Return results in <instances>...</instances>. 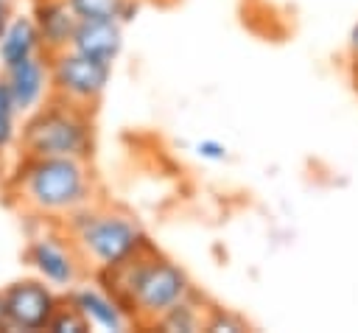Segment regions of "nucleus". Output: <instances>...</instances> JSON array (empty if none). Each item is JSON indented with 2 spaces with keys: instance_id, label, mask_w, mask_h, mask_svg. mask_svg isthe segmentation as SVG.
Listing matches in <instances>:
<instances>
[{
  "instance_id": "nucleus-1",
  "label": "nucleus",
  "mask_w": 358,
  "mask_h": 333,
  "mask_svg": "<svg viewBox=\"0 0 358 333\" xmlns=\"http://www.w3.org/2000/svg\"><path fill=\"white\" fill-rule=\"evenodd\" d=\"M17 193L31 210L62 215L87 204L90 176L76 157H25L17 176Z\"/></svg>"
},
{
  "instance_id": "nucleus-2",
  "label": "nucleus",
  "mask_w": 358,
  "mask_h": 333,
  "mask_svg": "<svg viewBox=\"0 0 358 333\" xmlns=\"http://www.w3.org/2000/svg\"><path fill=\"white\" fill-rule=\"evenodd\" d=\"M67 232L84 260H92L95 269L112 266L134 255L148 238L140 224L117 210H90L87 204L67 213Z\"/></svg>"
},
{
  "instance_id": "nucleus-3",
  "label": "nucleus",
  "mask_w": 358,
  "mask_h": 333,
  "mask_svg": "<svg viewBox=\"0 0 358 333\" xmlns=\"http://www.w3.org/2000/svg\"><path fill=\"white\" fill-rule=\"evenodd\" d=\"M92 146L90 120L84 106L56 101L42 106L22 126V151L25 157H76L84 160Z\"/></svg>"
},
{
  "instance_id": "nucleus-4",
  "label": "nucleus",
  "mask_w": 358,
  "mask_h": 333,
  "mask_svg": "<svg viewBox=\"0 0 358 333\" xmlns=\"http://www.w3.org/2000/svg\"><path fill=\"white\" fill-rule=\"evenodd\" d=\"M48 67H50V87L56 98L76 106L92 104L106 90L112 76V64L90 59L73 48L48 53Z\"/></svg>"
},
{
  "instance_id": "nucleus-5",
  "label": "nucleus",
  "mask_w": 358,
  "mask_h": 333,
  "mask_svg": "<svg viewBox=\"0 0 358 333\" xmlns=\"http://www.w3.org/2000/svg\"><path fill=\"white\" fill-rule=\"evenodd\" d=\"M8 330H45L59 299L45 280H17L3 291Z\"/></svg>"
},
{
  "instance_id": "nucleus-6",
  "label": "nucleus",
  "mask_w": 358,
  "mask_h": 333,
  "mask_svg": "<svg viewBox=\"0 0 358 333\" xmlns=\"http://www.w3.org/2000/svg\"><path fill=\"white\" fill-rule=\"evenodd\" d=\"M81 255L70 238L59 235H39L28 246V263L36 269V274L53 285L70 291L81 274Z\"/></svg>"
},
{
  "instance_id": "nucleus-7",
  "label": "nucleus",
  "mask_w": 358,
  "mask_h": 333,
  "mask_svg": "<svg viewBox=\"0 0 358 333\" xmlns=\"http://www.w3.org/2000/svg\"><path fill=\"white\" fill-rule=\"evenodd\" d=\"M70 48L90 59L112 64L123 48V22L120 20H78Z\"/></svg>"
},
{
  "instance_id": "nucleus-8",
  "label": "nucleus",
  "mask_w": 358,
  "mask_h": 333,
  "mask_svg": "<svg viewBox=\"0 0 358 333\" xmlns=\"http://www.w3.org/2000/svg\"><path fill=\"white\" fill-rule=\"evenodd\" d=\"M6 78L11 84L14 92V104L17 112H31L42 104L48 87H50V67H48V53H36L28 56L22 62H17L14 67L6 70Z\"/></svg>"
},
{
  "instance_id": "nucleus-9",
  "label": "nucleus",
  "mask_w": 358,
  "mask_h": 333,
  "mask_svg": "<svg viewBox=\"0 0 358 333\" xmlns=\"http://www.w3.org/2000/svg\"><path fill=\"white\" fill-rule=\"evenodd\" d=\"M67 299L81 311V316L90 322V327L117 333V330H126V325L131 322L126 316V311L117 305V299L112 294H106L103 288H95V285L70 288Z\"/></svg>"
},
{
  "instance_id": "nucleus-10",
  "label": "nucleus",
  "mask_w": 358,
  "mask_h": 333,
  "mask_svg": "<svg viewBox=\"0 0 358 333\" xmlns=\"http://www.w3.org/2000/svg\"><path fill=\"white\" fill-rule=\"evenodd\" d=\"M34 22L39 28L42 50L56 53V50L70 48L78 17H76V11L70 8L67 0H39L36 8H34Z\"/></svg>"
},
{
  "instance_id": "nucleus-11",
  "label": "nucleus",
  "mask_w": 358,
  "mask_h": 333,
  "mask_svg": "<svg viewBox=\"0 0 358 333\" xmlns=\"http://www.w3.org/2000/svg\"><path fill=\"white\" fill-rule=\"evenodd\" d=\"M42 53V39L34 17H8L0 34V64L3 70L14 67L17 62Z\"/></svg>"
},
{
  "instance_id": "nucleus-12",
  "label": "nucleus",
  "mask_w": 358,
  "mask_h": 333,
  "mask_svg": "<svg viewBox=\"0 0 358 333\" xmlns=\"http://www.w3.org/2000/svg\"><path fill=\"white\" fill-rule=\"evenodd\" d=\"M151 327H159L168 333H196L204 327V319H201V311L193 305V294H190L182 302H176L173 308H168L159 319H154Z\"/></svg>"
},
{
  "instance_id": "nucleus-13",
  "label": "nucleus",
  "mask_w": 358,
  "mask_h": 333,
  "mask_svg": "<svg viewBox=\"0 0 358 333\" xmlns=\"http://www.w3.org/2000/svg\"><path fill=\"white\" fill-rule=\"evenodd\" d=\"M78 20H120L129 22L137 6L131 0H67Z\"/></svg>"
},
{
  "instance_id": "nucleus-14",
  "label": "nucleus",
  "mask_w": 358,
  "mask_h": 333,
  "mask_svg": "<svg viewBox=\"0 0 358 333\" xmlns=\"http://www.w3.org/2000/svg\"><path fill=\"white\" fill-rule=\"evenodd\" d=\"M48 330H53V333H84V330H90V322L67 299V305H56V311L48 322Z\"/></svg>"
},
{
  "instance_id": "nucleus-15",
  "label": "nucleus",
  "mask_w": 358,
  "mask_h": 333,
  "mask_svg": "<svg viewBox=\"0 0 358 333\" xmlns=\"http://www.w3.org/2000/svg\"><path fill=\"white\" fill-rule=\"evenodd\" d=\"M204 330H207V333H241V330H249V325H246L241 316L229 313V311L213 308L210 316L204 319Z\"/></svg>"
},
{
  "instance_id": "nucleus-16",
  "label": "nucleus",
  "mask_w": 358,
  "mask_h": 333,
  "mask_svg": "<svg viewBox=\"0 0 358 333\" xmlns=\"http://www.w3.org/2000/svg\"><path fill=\"white\" fill-rule=\"evenodd\" d=\"M196 154H199L201 160H210V162H224V160L229 157L227 146H224L221 140H213V137L199 140V143H196Z\"/></svg>"
},
{
  "instance_id": "nucleus-17",
  "label": "nucleus",
  "mask_w": 358,
  "mask_h": 333,
  "mask_svg": "<svg viewBox=\"0 0 358 333\" xmlns=\"http://www.w3.org/2000/svg\"><path fill=\"white\" fill-rule=\"evenodd\" d=\"M0 112H6V115H17L14 92H11V84H8V78H6V76L0 78Z\"/></svg>"
},
{
  "instance_id": "nucleus-18",
  "label": "nucleus",
  "mask_w": 358,
  "mask_h": 333,
  "mask_svg": "<svg viewBox=\"0 0 358 333\" xmlns=\"http://www.w3.org/2000/svg\"><path fill=\"white\" fill-rule=\"evenodd\" d=\"M14 137V115L0 112V148H6Z\"/></svg>"
},
{
  "instance_id": "nucleus-19",
  "label": "nucleus",
  "mask_w": 358,
  "mask_h": 333,
  "mask_svg": "<svg viewBox=\"0 0 358 333\" xmlns=\"http://www.w3.org/2000/svg\"><path fill=\"white\" fill-rule=\"evenodd\" d=\"M350 53L358 62V25H352V31H350Z\"/></svg>"
},
{
  "instance_id": "nucleus-20",
  "label": "nucleus",
  "mask_w": 358,
  "mask_h": 333,
  "mask_svg": "<svg viewBox=\"0 0 358 333\" xmlns=\"http://www.w3.org/2000/svg\"><path fill=\"white\" fill-rule=\"evenodd\" d=\"M8 17H11V14H8V6H3V3H0V34H3V28H6Z\"/></svg>"
},
{
  "instance_id": "nucleus-21",
  "label": "nucleus",
  "mask_w": 358,
  "mask_h": 333,
  "mask_svg": "<svg viewBox=\"0 0 358 333\" xmlns=\"http://www.w3.org/2000/svg\"><path fill=\"white\" fill-rule=\"evenodd\" d=\"M0 327H6V302H3V291H0Z\"/></svg>"
},
{
  "instance_id": "nucleus-22",
  "label": "nucleus",
  "mask_w": 358,
  "mask_h": 333,
  "mask_svg": "<svg viewBox=\"0 0 358 333\" xmlns=\"http://www.w3.org/2000/svg\"><path fill=\"white\" fill-rule=\"evenodd\" d=\"M0 3H3V6H11V0H0Z\"/></svg>"
},
{
  "instance_id": "nucleus-23",
  "label": "nucleus",
  "mask_w": 358,
  "mask_h": 333,
  "mask_svg": "<svg viewBox=\"0 0 358 333\" xmlns=\"http://www.w3.org/2000/svg\"><path fill=\"white\" fill-rule=\"evenodd\" d=\"M355 81H358V78H355Z\"/></svg>"
}]
</instances>
